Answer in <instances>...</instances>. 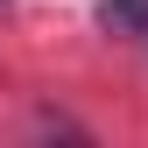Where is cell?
I'll use <instances>...</instances> for the list:
<instances>
[{
  "mask_svg": "<svg viewBox=\"0 0 148 148\" xmlns=\"http://www.w3.org/2000/svg\"><path fill=\"white\" fill-rule=\"evenodd\" d=\"M99 28H113V35H148V0H99Z\"/></svg>",
  "mask_w": 148,
  "mask_h": 148,
  "instance_id": "6da1fadb",
  "label": "cell"
}]
</instances>
